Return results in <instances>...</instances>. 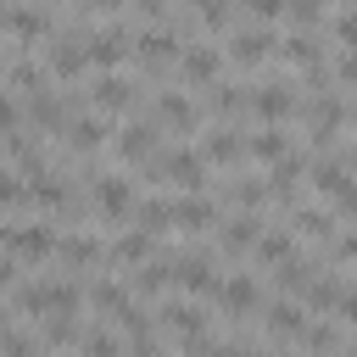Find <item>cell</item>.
Listing matches in <instances>:
<instances>
[{"instance_id":"cell-36","label":"cell","mask_w":357,"mask_h":357,"mask_svg":"<svg viewBox=\"0 0 357 357\" xmlns=\"http://www.w3.org/2000/svg\"><path fill=\"white\" fill-rule=\"evenodd\" d=\"M296 223H301V229H307V234H318V240H324V234H329V212H301V218H296Z\"/></svg>"},{"instance_id":"cell-5","label":"cell","mask_w":357,"mask_h":357,"mask_svg":"<svg viewBox=\"0 0 357 357\" xmlns=\"http://www.w3.org/2000/svg\"><path fill=\"white\" fill-rule=\"evenodd\" d=\"M218 67H223V56H218L212 45H190V50L178 56V73H184L190 84H212V78H218Z\"/></svg>"},{"instance_id":"cell-49","label":"cell","mask_w":357,"mask_h":357,"mask_svg":"<svg viewBox=\"0 0 357 357\" xmlns=\"http://www.w3.org/2000/svg\"><path fill=\"white\" fill-rule=\"evenodd\" d=\"M190 6H201V0H190Z\"/></svg>"},{"instance_id":"cell-20","label":"cell","mask_w":357,"mask_h":357,"mask_svg":"<svg viewBox=\"0 0 357 357\" xmlns=\"http://www.w3.org/2000/svg\"><path fill=\"white\" fill-rule=\"evenodd\" d=\"M61 257H67L73 268H89V262H100V245H95L89 234H67V240H61Z\"/></svg>"},{"instance_id":"cell-29","label":"cell","mask_w":357,"mask_h":357,"mask_svg":"<svg viewBox=\"0 0 357 357\" xmlns=\"http://www.w3.org/2000/svg\"><path fill=\"white\" fill-rule=\"evenodd\" d=\"M284 56L301 61V67H318V39L312 33H296V39H284Z\"/></svg>"},{"instance_id":"cell-19","label":"cell","mask_w":357,"mask_h":357,"mask_svg":"<svg viewBox=\"0 0 357 357\" xmlns=\"http://www.w3.org/2000/svg\"><path fill=\"white\" fill-rule=\"evenodd\" d=\"M178 279H184L190 290H218V279H212V262H206V257H178Z\"/></svg>"},{"instance_id":"cell-32","label":"cell","mask_w":357,"mask_h":357,"mask_svg":"<svg viewBox=\"0 0 357 357\" xmlns=\"http://www.w3.org/2000/svg\"><path fill=\"white\" fill-rule=\"evenodd\" d=\"M45 340H50V346H67V340H78V324H73L67 312H50V324H45Z\"/></svg>"},{"instance_id":"cell-27","label":"cell","mask_w":357,"mask_h":357,"mask_svg":"<svg viewBox=\"0 0 357 357\" xmlns=\"http://www.w3.org/2000/svg\"><path fill=\"white\" fill-rule=\"evenodd\" d=\"M112 257H117V262H145V257H151V234H145V229H139V234H123Z\"/></svg>"},{"instance_id":"cell-3","label":"cell","mask_w":357,"mask_h":357,"mask_svg":"<svg viewBox=\"0 0 357 357\" xmlns=\"http://www.w3.org/2000/svg\"><path fill=\"white\" fill-rule=\"evenodd\" d=\"M50 251H61V245H56V234H50L45 223H17V229H11V257H39V262H45Z\"/></svg>"},{"instance_id":"cell-41","label":"cell","mask_w":357,"mask_h":357,"mask_svg":"<svg viewBox=\"0 0 357 357\" xmlns=\"http://www.w3.org/2000/svg\"><path fill=\"white\" fill-rule=\"evenodd\" d=\"M340 318L357 329V290H346V296H340Z\"/></svg>"},{"instance_id":"cell-42","label":"cell","mask_w":357,"mask_h":357,"mask_svg":"<svg viewBox=\"0 0 357 357\" xmlns=\"http://www.w3.org/2000/svg\"><path fill=\"white\" fill-rule=\"evenodd\" d=\"M134 357H162V346H156L151 335H139V340H134Z\"/></svg>"},{"instance_id":"cell-2","label":"cell","mask_w":357,"mask_h":357,"mask_svg":"<svg viewBox=\"0 0 357 357\" xmlns=\"http://www.w3.org/2000/svg\"><path fill=\"white\" fill-rule=\"evenodd\" d=\"M95 206L106 212V218H134V190H128V178H95Z\"/></svg>"},{"instance_id":"cell-39","label":"cell","mask_w":357,"mask_h":357,"mask_svg":"<svg viewBox=\"0 0 357 357\" xmlns=\"http://www.w3.org/2000/svg\"><path fill=\"white\" fill-rule=\"evenodd\" d=\"M335 201H340V212H346V218H357V184H346Z\"/></svg>"},{"instance_id":"cell-40","label":"cell","mask_w":357,"mask_h":357,"mask_svg":"<svg viewBox=\"0 0 357 357\" xmlns=\"http://www.w3.org/2000/svg\"><path fill=\"white\" fill-rule=\"evenodd\" d=\"M340 84H357V50L340 56Z\"/></svg>"},{"instance_id":"cell-37","label":"cell","mask_w":357,"mask_h":357,"mask_svg":"<svg viewBox=\"0 0 357 357\" xmlns=\"http://www.w3.org/2000/svg\"><path fill=\"white\" fill-rule=\"evenodd\" d=\"M335 33H340V45H346V50H357V11H346V17L335 22Z\"/></svg>"},{"instance_id":"cell-48","label":"cell","mask_w":357,"mask_h":357,"mask_svg":"<svg viewBox=\"0 0 357 357\" xmlns=\"http://www.w3.org/2000/svg\"><path fill=\"white\" fill-rule=\"evenodd\" d=\"M351 357H357V340H351Z\"/></svg>"},{"instance_id":"cell-38","label":"cell","mask_w":357,"mask_h":357,"mask_svg":"<svg viewBox=\"0 0 357 357\" xmlns=\"http://www.w3.org/2000/svg\"><path fill=\"white\" fill-rule=\"evenodd\" d=\"M245 11H251V17H279L284 0H245Z\"/></svg>"},{"instance_id":"cell-23","label":"cell","mask_w":357,"mask_h":357,"mask_svg":"<svg viewBox=\"0 0 357 357\" xmlns=\"http://www.w3.org/2000/svg\"><path fill=\"white\" fill-rule=\"evenodd\" d=\"M301 340H307V351H324V357H335V346H340L335 324H324V318H318V324H307V335H301Z\"/></svg>"},{"instance_id":"cell-35","label":"cell","mask_w":357,"mask_h":357,"mask_svg":"<svg viewBox=\"0 0 357 357\" xmlns=\"http://www.w3.org/2000/svg\"><path fill=\"white\" fill-rule=\"evenodd\" d=\"M201 22L206 28H223L229 22V0H201Z\"/></svg>"},{"instance_id":"cell-43","label":"cell","mask_w":357,"mask_h":357,"mask_svg":"<svg viewBox=\"0 0 357 357\" xmlns=\"http://www.w3.org/2000/svg\"><path fill=\"white\" fill-rule=\"evenodd\" d=\"M134 6H139L145 17H162V11H167V0H134Z\"/></svg>"},{"instance_id":"cell-15","label":"cell","mask_w":357,"mask_h":357,"mask_svg":"<svg viewBox=\"0 0 357 357\" xmlns=\"http://www.w3.org/2000/svg\"><path fill=\"white\" fill-rule=\"evenodd\" d=\"M151 134H156L151 123H128V128H123V139H117V151H123L128 162H145V156H151V145H156Z\"/></svg>"},{"instance_id":"cell-24","label":"cell","mask_w":357,"mask_h":357,"mask_svg":"<svg viewBox=\"0 0 357 357\" xmlns=\"http://www.w3.org/2000/svg\"><path fill=\"white\" fill-rule=\"evenodd\" d=\"M28 33H50V22H45L39 11H22V6H11V39H28Z\"/></svg>"},{"instance_id":"cell-4","label":"cell","mask_w":357,"mask_h":357,"mask_svg":"<svg viewBox=\"0 0 357 357\" xmlns=\"http://www.w3.org/2000/svg\"><path fill=\"white\" fill-rule=\"evenodd\" d=\"M128 50H139V39H128L123 28H106V33L89 39V61H100V67H117Z\"/></svg>"},{"instance_id":"cell-26","label":"cell","mask_w":357,"mask_h":357,"mask_svg":"<svg viewBox=\"0 0 357 357\" xmlns=\"http://www.w3.org/2000/svg\"><path fill=\"white\" fill-rule=\"evenodd\" d=\"M251 156H262V162H284V134H279V128H262V134L251 139Z\"/></svg>"},{"instance_id":"cell-7","label":"cell","mask_w":357,"mask_h":357,"mask_svg":"<svg viewBox=\"0 0 357 357\" xmlns=\"http://www.w3.org/2000/svg\"><path fill=\"white\" fill-rule=\"evenodd\" d=\"M335 123H340V100L324 89V95H312L307 100V128H312V139H329L335 134Z\"/></svg>"},{"instance_id":"cell-21","label":"cell","mask_w":357,"mask_h":357,"mask_svg":"<svg viewBox=\"0 0 357 357\" xmlns=\"http://www.w3.org/2000/svg\"><path fill=\"white\" fill-rule=\"evenodd\" d=\"M257 240H262V234H257V218H251V212L223 229V245H229V251H245V245H257Z\"/></svg>"},{"instance_id":"cell-44","label":"cell","mask_w":357,"mask_h":357,"mask_svg":"<svg viewBox=\"0 0 357 357\" xmlns=\"http://www.w3.org/2000/svg\"><path fill=\"white\" fill-rule=\"evenodd\" d=\"M340 257H351V262H357V234H346V240H340Z\"/></svg>"},{"instance_id":"cell-10","label":"cell","mask_w":357,"mask_h":357,"mask_svg":"<svg viewBox=\"0 0 357 357\" xmlns=\"http://www.w3.org/2000/svg\"><path fill=\"white\" fill-rule=\"evenodd\" d=\"M156 117H162L167 128H178V134H190V128H195V106H190L184 95H173V89H167V95H156Z\"/></svg>"},{"instance_id":"cell-16","label":"cell","mask_w":357,"mask_h":357,"mask_svg":"<svg viewBox=\"0 0 357 357\" xmlns=\"http://www.w3.org/2000/svg\"><path fill=\"white\" fill-rule=\"evenodd\" d=\"M134 212H139V223H145V234H167V229L178 223V212H173V201H139Z\"/></svg>"},{"instance_id":"cell-34","label":"cell","mask_w":357,"mask_h":357,"mask_svg":"<svg viewBox=\"0 0 357 357\" xmlns=\"http://www.w3.org/2000/svg\"><path fill=\"white\" fill-rule=\"evenodd\" d=\"M284 11H290L296 22H318V17H324V0H284Z\"/></svg>"},{"instance_id":"cell-12","label":"cell","mask_w":357,"mask_h":357,"mask_svg":"<svg viewBox=\"0 0 357 357\" xmlns=\"http://www.w3.org/2000/svg\"><path fill=\"white\" fill-rule=\"evenodd\" d=\"M84 56H89V45H84V39H56L50 67H56L61 78H78V73H84Z\"/></svg>"},{"instance_id":"cell-28","label":"cell","mask_w":357,"mask_h":357,"mask_svg":"<svg viewBox=\"0 0 357 357\" xmlns=\"http://www.w3.org/2000/svg\"><path fill=\"white\" fill-rule=\"evenodd\" d=\"M257 257L284 268V262H290V234H279V229H273V234H262V240H257Z\"/></svg>"},{"instance_id":"cell-18","label":"cell","mask_w":357,"mask_h":357,"mask_svg":"<svg viewBox=\"0 0 357 357\" xmlns=\"http://www.w3.org/2000/svg\"><path fill=\"white\" fill-rule=\"evenodd\" d=\"M173 212H178V229H206L212 223V201H201V195L173 201Z\"/></svg>"},{"instance_id":"cell-25","label":"cell","mask_w":357,"mask_h":357,"mask_svg":"<svg viewBox=\"0 0 357 357\" xmlns=\"http://www.w3.org/2000/svg\"><path fill=\"white\" fill-rule=\"evenodd\" d=\"M212 112H218V117H240V112H245V95L229 89V84H212Z\"/></svg>"},{"instance_id":"cell-8","label":"cell","mask_w":357,"mask_h":357,"mask_svg":"<svg viewBox=\"0 0 357 357\" xmlns=\"http://www.w3.org/2000/svg\"><path fill=\"white\" fill-rule=\"evenodd\" d=\"M273 45H279V39H273L268 28H245V33H234V61H240V67H257Z\"/></svg>"},{"instance_id":"cell-9","label":"cell","mask_w":357,"mask_h":357,"mask_svg":"<svg viewBox=\"0 0 357 357\" xmlns=\"http://www.w3.org/2000/svg\"><path fill=\"white\" fill-rule=\"evenodd\" d=\"M251 106H257V117H268V123H279V117H290V89L284 84H262L257 95H251Z\"/></svg>"},{"instance_id":"cell-33","label":"cell","mask_w":357,"mask_h":357,"mask_svg":"<svg viewBox=\"0 0 357 357\" xmlns=\"http://www.w3.org/2000/svg\"><path fill=\"white\" fill-rule=\"evenodd\" d=\"M229 195H234V201H240V206H262V201H268V195H273V190H268V184H257V178H240V184H234V190H229Z\"/></svg>"},{"instance_id":"cell-11","label":"cell","mask_w":357,"mask_h":357,"mask_svg":"<svg viewBox=\"0 0 357 357\" xmlns=\"http://www.w3.org/2000/svg\"><path fill=\"white\" fill-rule=\"evenodd\" d=\"M218 301H223L229 312H257V284H251L245 273H234V279L218 284Z\"/></svg>"},{"instance_id":"cell-30","label":"cell","mask_w":357,"mask_h":357,"mask_svg":"<svg viewBox=\"0 0 357 357\" xmlns=\"http://www.w3.org/2000/svg\"><path fill=\"white\" fill-rule=\"evenodd\" d=\"M340 296H346V290H340L335 279H318V284L307 290V301H312V312H329V307H340Z\"/></svg>"},{"instance_id":"cell-22","label":"cell","mask_w":357,"mask_h":357,"mask_svg":"<svg viewBox=\"0 0 357 357\" xmlns=\"http://www.w3.org/2000/svg\"><path fill=\"white\" fill-rule=\"evenodd\" d=\"M100 134H106V128H100V117H78V123L67 128L73 151H95V145H100Z\"/></svg>"},{"instance_id":"cell-31","label":"cell","mask_w":357,"mask_h":357,"mask_svg":"<svg viewBox=\"0 0 357 357\" xmlns=\"http://www.w3.org/2000/svg\"><path fill=\"white\" fill-rule=\"evenodd\" d=\"M279 284H284V290H312V268H307L301 257H290L284 273H279Z\"/></svg>"},{"instance_id":"cell-45","label":"cell","mask_w":357,"mask_h":357,"mask_svg":"<svg viewBox=\"0 0 357 357\" xmlns=\"http://www.w3.org/2000/svg\"><path fill=\"white\" fill-rule=\"evenodd\" d=\"M84 6H95V11H112V6H117V0H84Z\"/></svg>"},{"instance_id":"cell-13","label":"cell","mask_w":357,"mask_h":357,"mask_svg":"<svg viewBox=\"0 0 357 357\" xmlns=\"http://www.w3.org/2000/svg\"><path fill=\"white\" fill-rule=\"evenodd\" d=\"M95 106H106V112L134 106V84H128V78H117V73H106V78L95 84Z\"/></svg>"},{"instance_id":"cell-14","label":"cell","mask_w":357,"mask_h":357,"mask_svg":"<svg viewBox=\"0 0 357 357\" xmlns=\"http://www.w3.org/2000/svg\"><path fill=\"white\" fill-rule=\"evenodd\" d=\"M201 156H206V162H240V156H245V145L234 139V128H212V134H206V145H201Z\"/></svg>"},{"instance_id":"cell-46","label":"cell","mask_w":357,"mask_h":357,"mask_svg":"<svg viewBox=\"0 0 357 357\" xmlns=\"http://www.w3.org/2000/svg\"><path fill=\"white\" fill-rule=\"evenodd\" d=\"M234 357H257V351H234Z\"/></svg>"},{"instance_id":"cell-6","label":"cell","mask_w":357,"mask_h":357,"mask_svg":"<svg viewBox=\"0 0 357 357\" xmlns=\"http://www.w3.org/2000/svg\"><path fill=\"white\" fill-rule=\"evenodd\" d=\"M139 61H145L151 73H167V67L178 61V39H173V33H145V39H139Z\"/></svg>"},{"instance_id":"cell-47","label":"cell","mask_w":357,"mask_h":357,"mask_svg":"<svg viewBox=\"0 0 357 357\" xmlns=\"http://www.w3.org/2000/svg\"><path fill=\"white\" fill-rule=\"evenodd\" d=\"M351 123H357V106H351Z\"/></svg>"},{"instance_id":"cell-17","label":"cell","mask_w":357,"mask_h":357,"mask_svg":"<svg viewBox=\"0 0 357 357\" xmlns=\"http://www.w3.org/2000/svg\"><path fill=\"white\" fill-rule=\"evenodd\" d=\"M268 329H273V335H307L301 307H296V301H273V307H268Z\"/></svg>"},{"instance_id":"cell-1","label":"cell","mask_w":357,"mask_h":357,"mask_svg":"<svg viewBox=\"0 0 357 357\" xmlns=\"http://www.w3.org/2000/svg\"><path fill=\"white\" fill-rule=\"evenodd\" d=\"M156 173H162L167 184H178L184 195H195V190H201V173H206V156H195V151H167V156L156 162Z\"/></svg>"}]
</instances>
